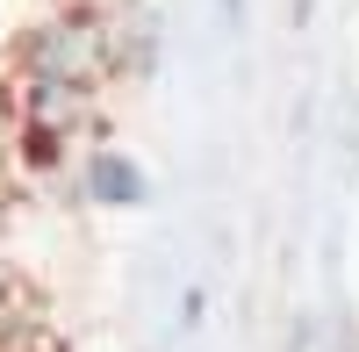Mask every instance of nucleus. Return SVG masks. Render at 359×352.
I'll return each instance as SVG.
<instances>
[{"instance_id":"nucleus-1","label":"nucleus","mask_w":359,"mask_h":352,"mask_svg":"<svg viewBox=\"0 0 359 352\" xmlns=\"http://www.w3.org/2000/svg\"><path fill=\"white\" fill-rule=\"evenodd\" d=\"M8 79H50V86H101L115 79V8L108 0H57V8L15 43Z\"/></svg>"},{"instance_id":"nucleus-2","label":"nucleus","mask_w":359,"mask_h":352,"mask_svg":"<svg viewBox=\"0 0 359 352\" xmlns=\"http://www.w3.org/2000/svg\"><path fill=\"white\" fill-rule=\"evenodd\" d=\"M65 194L79 201V209H101V216H137V209H151V194H158V187H151V165H144L130 144L94 137V144L79 151Z\"/></svg>"},{"instance_id":"nucleus-3","label":"nucleus","mask_w":359,"mask_h":352,"mask_svg":"<svg viewBox=\"0 0 359 352\" xmlns=\"http://www.w3.org/2000/svg\"><path fill=\"white\" fill-rule=\"evenodd\" d=\"M165 65V29H158V8H144V0H123L115 8V79H137L151 86Z\"/></svg>"},{"instance_id":"nucleus-4","label":"nucleus","mask_w":359,"mask_h":352,"mask_svg":"<svg viewBox=\"0 0 359 352\" xmlns=\"http://www.w3.org/2000/svg\"><path fill=\"white\" fill-rule=\"evenodd\" d=\"M50 8H57V0H0V79H8V65H15V43H22Z\"/></svg>"},{"instance_id":"nucleus-5","label":"nucleus","mask_w":359,"mask_h":352,"mask_svg":"<svg viewBox=\"0 0 359 352\" xmlns=\"http://www.w3.org/2000/svg\"><path fill=\"white\" fill-rule=\"evenodd\" d=\"M201 324H208V287L187 280V287H180V302H172V331H180V338H194Z\"/></svg>"},{"instance_id":"nucleus-6","label":"nucleus","mask_w":359,"mask_h":352,"mask_svg":"<svg viewBox=\"0 0 359 352\" xmlns=\"http://www.w3.org/2000/svg\"><path fill=\"white\" fill-rule=\"evenodd\" d=\"M287 352H316V316H309V309H294V324H287Z\"/></svg>"},{"instance_id":"nucleus-7","label":"nucleus","mask_w":359,"mask_h":352,"mask_svg":"<svg viewBox=\"0 0 359 352\" xmlns=\"http://www.w3.org/2000/svg\"><path fill=\"white\" fill-rule=\"evenodd\" d=\"M22 295H29V287L15 280V266H8V252H0V316H8V309H15Z\"/></svg>"},{"instance_id":"nucleus-8","label":"nucleus","mask_w":359,"mask_h":352,"mask_svg":"<svg viewBox=\"0 0 359 352\" xmlns=\"http://www.w3.org/2000/svg\"><path fill=\"white\" fill-rule=\"evenodd\" d=\"M216 22H223L230 36H237V29H245V0H216Z\"/></svg>"},{"instance_id":"nucleus-9","label":"nucleus","mask_w":359,"mask_h":352,"mask_svg":"<svg viewBox=\"0 0 359 352\" xmlns=\"http://www.w3.org/2000/svg\"><path fill=\"white\" fill-rule=\"evenodd\" d=\"M287 22H294V29H309V22H316V0H294V8H287Z\"/></svg>"}]
</instances>
